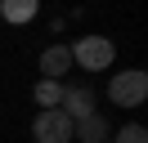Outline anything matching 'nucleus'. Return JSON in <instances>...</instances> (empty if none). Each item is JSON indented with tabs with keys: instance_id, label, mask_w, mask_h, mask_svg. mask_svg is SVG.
Wrapping results in <instances>:
<instances>
[{
	"instance_id": "f03ea898",
	"label": "nucleus",
	"mask_w": 148,
	"mask_h": 143,
	"mask_svg": "<svg viewBox=\"0 0 148 143\" xmlns=\"http://www.w3.org/2000/svg\"><path fill=\"white\" fill-rule=\"evenodd\" d=\"M67 54H72V63H81L85 72H103L117 58V49H112L108 36H81L76 45H67Z\"/></svg>"
},
{
	"instance_id": "39448f33",
	"label": "nucleus",
	"mask_w": 148,
	"mask_h": 143,
	"mask_svg": "<svg viewBox=\"0 0 148 143\" xmlns=\"http://www.w3.org/2000/svg\"><path fill=\"white\" fill-rule=\"evenodd\" d=\"M58 112H67V116H72V125H76L81 116H90V112H94V94H90V89H63Z\"/></svg>"
},
{
	"instance_id": "6e6552de",
	"label": "nucleus",
	"mask_w": 148,
	"mask_h": 143,
	"mask_svg": "<svg viewBox=\"0 0 148 143\" xmlns=\"http://www.w3.org/2000/svg\"><path fill=\"white\" fill-rule=\"evenodd\" d=\"M36 103H40V112L58 107V103H63V85H58V80H40V85H36Z\"/></svg>"
},
{
	"instance_id": "f257e3e1",
	"label": "nucleus",
	"mask_w": 148,
	"mask_h": 143,
	"mask_svg": "<svg viewBox=\"0 0 148 143\" xmlns=\"http://www.w3.org/2000/svg\"><path fill=\"white\" fill-rule=\"evenodd\" d=\"M108 98L117 107H139L148 98V72L144 67H130V72H117L108 80Z\"/></svg>"
},
{
	"instance_id": "423d86ee",
	"label": "nucleus",
	"mask_w": 148,
	"mask_h": 143,
	"mask_svg": "<svg viewBox=\"0 0 148 143\" xmlns=\"http://www.w3.org/2000/svg\"><path fill=\"white\" fill-rule=\"evenodd\" d=\"M67 67H72V54H67V45H49V49L40 54V72H45V80H58Z\"/></svg>"
},
{
	"instance_id": "1a4fd4ad",
	"label": "nucleus",
	"mask_w": 148,
	"mask_h": 143,
	"mask_svg": "<svg viewBox=\"0 0 148 143\" xmlns=\"http://www.w3.org/2000/svg\"><path fill=\"white\" fill-rule=\"evenodd\" d=\"M112 143H148V130L139 121H130V125H121V130L112 134Z\"/></svg>"
},
{
	"instance_id": "0eeeda50",
	"label": "nucleus",
	"mask_w": 148,
	"mask_h": 143,
	"mask_svg": "<svg viewBox=\"0 0 148 143\" xmlns=\"http://www.w3.org/2000/svg\"><path fill=\"white\" fill-rule=\"evenodd\" d=\"M0 18L5 22H32L36 18V0H5L0 5Z\"/></svg>"
},
{
	"instance_id": "7ed1b4c3",
	"label": "nucleus",
	"mask_w": 148,
	"mask_h": 143,
	"mask_svg": "<svg viewBox=\"0 0 148 143\" xmlns=\"http://www.w3.org/2000/svg\"><path fill=\"white\" fill-rule=\"evenodd\" d=\"M32 134H36V143H72V116H67V112H58V107L36 112Z\"/></svg>"
},
{
	"instance_id": "20e7f679",
	"label": "nucleus",
	"mask_w": 148,
	"mask_h": 143,
	"mask_svg": "<svg viewBox=\"0 0 148 143\" xmlns=\"http://www.w3.org/2000/svg\"><path fill=\"white\" fill-rule=\"evenodd\" d=\"M72 139H81V143H108L112 139V125H108L103 112H90V116H81V121L72 125Z\"/></svg>"
}]
</instances>
